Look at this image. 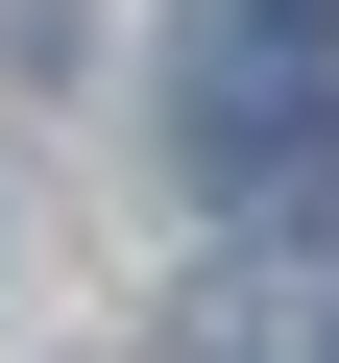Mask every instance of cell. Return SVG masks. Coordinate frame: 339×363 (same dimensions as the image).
Listing matches in <instances>:
<instances>
[{"instance_id":"obj_1","label":"cell","mask_w":339,"mask_h":363,"mask_svg":"<svg viewBox=\"0 0 339 363\" xmlns=\"http://www.w3.org/2000/svg\"><path fill=\"white\" fill-rule=\"evenodd\" d=\"M170 169H194L218 218H339V0H194V49H170Z\"/></svg>"},{"instance_id":"obj_3","label":"cell","mask_w":339,"mask_h":363,"mask_svg":"<svg viewBox=\"0 0 339 363\" xmlns=\"http://www.w3.org/2000/svg\"><path fill=\"white\" fill-rule=\"evenodd\" d=\"M315 363H339V291H315Z\"/></svg>"},{"instance_id":"obj_2","label":"cell","mask_w":339,"mask_h":363,"mask_svg":"<svg viewBox=\"0 0 339 363\" xmlns=\"http://www.w3.org/2000/svg\"><path fill=\"white\" fill-rule=\"evenodd\" d=\"M194 363H291V339H267V291H218V315H194Z\"/></svg>"}]
</instances>
